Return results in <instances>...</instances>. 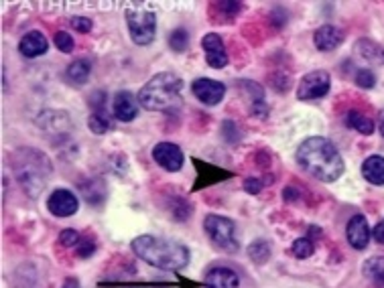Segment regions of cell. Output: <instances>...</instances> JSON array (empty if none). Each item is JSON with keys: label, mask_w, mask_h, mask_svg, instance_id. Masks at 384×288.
<instances>
[{"label": "cell", "mask_w": 384, "mask_h": 288, "mask_svg": "<svg viewBox=\"0 0 384 288\" xmlns=\"http://www.w3.org/2000/svg\"><path fill=\"white\" fill-rule=\"evenodd\" d=\"M354 79H356V84L364 89L374 88V84H376V75H374L370 69H358Z\"/></svg>", "instance_id": "cell-26"}, {"label": "cell", "mask_w": 384, "mask_h": 288, "mask_svg": "<svg viewBox=\"0 0 384 288\" xmlns=\"http://www.w3.org/2000/svg\"><path fill=\"white\" fill-rule=\"evenodd\" d=\"M348 124H350V128H354V130H358L364 136H370V134L374 132V122L368 118V116H364L362 112L358 110H350L348 112Z\"/></svg>", "instance_id": "cell-20"}, {"label": "cell", "mask_w": 384, "mask_h": 288, "mask_svg": "<svg viewBox=\"0 0 384 288\" xmlns=\"http://www.w3.org/2000/svg\"><path fill=\"white\" fill-rule=\"evenodd\" d=\"M88 128L94 134H106L112 130V120L104 110H96L88 118Z\"/></svg>", "instance_id": "cell-21"}, {"label": "cell", "mask_w": 384, "mask_h": 288, "mask_svg": "<svg viewBox=\"0 0 384 288\" xmlns=\"http://www.w3.org/2000/svg\"><path fill=\"white\" fill-rule=\"evenodd\" d=\"M112 112L116 120L120 122H133L138 114V104H136L135 96L131 91H118L114 96Z\"/></svg>", "instance_id": "cell-13"}, {"label": "cell", "mask_w": 384, "mask_h": 288, "mask_svg": "<svg viewBox=\"0 0 384 288\" xmlns=\"http://www.w3.org/2000/svg\"><path fill=\"white\" fill-rule=\"evenodd\" d=\"M291 252H293L295 258H299V260H305V258L313 256V252H316V245H313V242H311L309 238H299V240H295L293 242Z\"/></svg>", "instance_id": "cell-24"}, {"label": "cell", "mask_w": 384, "mask_h": 288, "mask_svg": "<svg viewBox=\"0 0 384 288\" xmlns=\"http://www.w3.org/2000/svg\"><path fill=\"white\" fill-rule=\"evenodd\" d=\"M381 132H383V136H384V112L381 114Z\"/></svg>", "instance_id": "cell-35"}, {"label": "cell", "mask_w": 384, "mask_h": 288, "mask_svg": "<svg viewBox=\"0 0 384 288\" xmlns=\"http://www.w3.org/2000/svg\"><path fill=\"white\" fill-rule=\"evenodd\" d=\"M94 250H96V244H94L91 238H80V242L75 245V252H77L80 258H90Z\"/></svg>", "instance_id": "cell-28"}, {"label": "cell", "mask_w": 384, "mask_h": 288, "mask_svg": "<svg viewBox=\"0 0 384 288\" xmlns=\"http://www.w3.org/2000/svg\"><path fill=\"white\" fill-rule=\"evenodd\" d=\"M362 175L372 185H384V156H368L362 162Z\"/></svg>", "instance_id": "cell-17"}, {"label": "cell", "mask_w": 384, "mask_h": 288, "mask_svg": "<svg viewBox=\"0 0 384 288\" xmlns=\"http://www.w3.org/2000/svg\"><path fill=\"white\" fill-rule=\"evenodd\" d=\"M249 256L254 264H265L271 258V244L267 240H256L249 245Z\"/></svg>", "instance_id": "cell-23"}, {"label": "cell", "mask_w": 384, "mask_h": 288, "mask_svg": "<svg viewBox=\"0 0 384 288\" xmlns=\"http://www.w3.org/2000/svg\"><path fill=\"white\" fill-rule=\"evenodd\" d=\"M364 272H366V276L372 280L374 287L384 288V258H374V260L366 262Z\"/></svg>", "instance_id": "cell-22"}, {"label": "cell", "mask_w": 384, "mask_h": 288, "mask_svg": "<svg viewBox=\"0 0 384 288\" xmlns=\"http://www.w3.org/2000/svg\"><path fill=\"white\" fill-rule=\"evenodd\" d=\"M64 288H80V282H77L75 278H68V280L64 282Z\"/></svg>", "instance_id": "cell-34"}, {"label": "cell", "mask_w": 384, "mask_h": 288, "mask_svg": "<svg viewBox=\"0 0 384 288\" xmlns=\"http://www.w3.org/2000/svg\"><path fill=\"white\" fill-rule=\"evenodd\" d=\"M131 248L142 262L161 270H181L189 264L191 258L189 250L183 244L155 236H138Z\"/></svg>", "instance_id": "cell-2"}, {"label": "cell", "mask_w": 384, "mask_h": 288, "mask_svg": "<svg viewBox=\"0 0 384 288\" xmlns=\"http://www.w3.org/2000/svg\"><path fill=\"white\" fill-rule=\"evenodd\" d=\"M153 158H155L157 165H161V167H163L165 171H169V173H177V171H181L183 160H185L181 149L177 144H173V142H158L157 146L153 149Z\"/></svg>", "instance_id": "cell-10"}, {"label": "cell", "mask_w": 384, "mask_h": 288, "mask_svg": "<svg viewBox=\"0 0 384 288\" xmlns=\"http://www.w3.org/2000/svg\"><path fill=\"white\" fill-rule=\"evenodd\" d=\"M374 240H376L378 244H384V220L374 227Z\"/></svg>", "instance_id": "cell-32"}, {"label": "cell", "mask_w": 384, "mask_h": 288, "mask_svg": "<svg viewBox=\"0 0 384 288\" xmlns=\"http://www.w3.org/2000/svg\"><path fill=\"white\" fill-rule=\"evenodd\" d=\"M330 86L332 82H330L327 71H311L301 79L297 96L299 100H319L330 91Z\"/></svg>", "instance_id": "cell-7"}, {"label": "cell", "mask_w": 384, "mask_h": 288, "mask_svg": "<svg viewBox=\"0 0 384 288\" xmlns=\"http://www.w3.org/2000/svg\"><path fill=\"white\" fill-rule=\"evenodd\" d=\"M183 82L175 73L163 71L153 75L138 91V104L151 112H173L181 106Z\"/></svg>", "instance_id": "cell-3"}, {"label": "cell", "mask_w": 384, "mask_h": 288, "mask_svg": "<svg viewBox=\"0 0 384 288\" xmlns=\"http://www.w3.org/2000/svg\"><path fill=\"white\" fill-rule=\"evenodd\" d=\"M59 242L61 245H77L80 242V234L75 232V229H64L61 234H59Z\"/></svg>", "instance_id": "cell-29"}, {"label": "cell", "mask_w": 384, "mask_h": 288, "mask_svg": "<svg viewBox=\"0 0 384 288\" xmlns=\"http://www.w3.org/2000/svg\"><path fill=\"white\" fill-rule=\"evenodd\" d=\"M313 41H316V47L319 51H334L344 43V31L334 24H323L316 31Z\"/></svg>", "instance_id": "cell-15"}, {"label": "cell", "mask_w": 384, "mask_h": 288, "mask_svg": "<svg viewBox=\"0 0 384 288\" xmlns=\"http://www.w3.org/2000/svg\"><path fill=\"white\" fill-rule=\"evenodd\" d=\"M283 197H285V201H293V199H297V197H299V193H297V189L289 187V189H285Z\"/></svg>", "instance_id": "cell-33"}, {"label": "cell", "mask_w": 384, "mask_h": 288, "mask_svg": "<svg viewBox=\"0 0 384 288\" xmlns=\"http://www.w3.org/2000/svg\"><path fill=\"white\" fill-rule=\"evenodd\" d=\"M356 51L362 59H366L374 66H384V49L378 43H374L370 39H360L356 45Z\"/></svg>", "instance_id": "cell-18"}, {"label": "cell", "mask_w": 384, "mask_h": 288, "mask_svg": "<svg viewBox=\"0 0 384 288\" xmlns=\"http://www.w3.org/2000/svg\"><path fill=\"white\" fill-rule=\"evenodd\" d=\"M244 191L250 193V195H256V193H260L263 191V181L258 177H249L244 181Z\"/></svg>", "instance_id": "cell-30"}, {"label": "cell", "mask_w": 384, "mask_h": 288, "mask_svg": "<svg viewBox=\"0 0 384 288\" xmlns=\"http://www.w3.org/2000/svg\"><path fill=\"white\" fill-rule=\"evenodd\" d=\"M297 165L311 177L323 183H334L344 175V158L327 138L311 136L297 149Z\"/></svg>", "instance_id": "cell-1"}, {"label": "cell", "mask_w": 384, "mask_h": 288, "mask_svg": "<svg viewBox=\"0 0 384 288\" xmlns=\"http://www.w3.org/2000/svg\"><path fill=\"white\" fill-rule=\"evenodd\" d=\"M348 242L352 248L356 250H364L368 242H370V227H368V222L364 215H354L350 222H348Z\"/></svg>", "instance_id": "cell-14"}, {"label": "cell", "mask_w": 384, "mask_h": 288, "mask_svg": "<svg viewBox=\"0 0 384 288\" xmlns=\"http://www.w3.org/2000/svg\"><path fill=\"white\" fill-rule=\"evenodd\" d=\"M71 26L77 29L80 33H90L91 31V21L86 17H73L71 19Z\"/></svg>", "instance_id": "cell-31"}, {"label": "cell", "mask_w": 384, "mask_h": 288, "mask_svg": "<svg viewBox=\"0 0 384 288\" xmlns=\"http://www.w3.org/2000/svg\"><path fill=\"white\" fill-rule=\"evenodd\" d=\"M202 47L205 51V61L207 66L214 67V69H222L228 66V53L224 41L220 35L216 33H207L204 39H202Z\"/></svg>", "instance_id": "cell-11"}, {"label": "cell", "mask_w": 384, "mask_h": 288, "mask_svg": "<svg viewBox=\"0 0 384 288\" xmlns=\"http://www.w3.org/2000/svg\"><path fill=\"white\" fill-rule=\"evenodd\" d=\"M204 282L205 288H240L238 274L226 266H216L209 272H205Z\"/></svg>", "instance_id": "cell-12"}, {"label": "cell", "mask_w": 384, "mask_h": 288, "mask_svg": "<svg viewBox=\"0 0 384 288\" xmlns=\"http://www.w3.org/2000/svg\"><path fill=\"white\" fill-rule=\"evenodd\" d=\"M47 209L55 215V218H69L73 213H77L80 209V201L75 197L73 191L69 189H57L49 195L47 199Z\"/></svg>", "instance_id": "cell-8"}, {"label": "cell", "mask_w": 384, "mask_h": 288, "mask_svg": "<svg viewBox=\"0 0 384 288\" xmlns=\"http://www.w3.org/2000/svg\"><path fill=\"white\" fill-rule=\"evenodd\" d=\"M15 171H17V179L23 185L24 191L31 197H37L39 191L45 187L49 173H51V167H49V160H47L45 155L29 149V151H21L17 155Z\"/></svg>", "instance_id": "cell-4"}, {"label": "cell", "mask_w": 384, "mask_h": 288, "mask_svg": "<svg viewBox=\"0 0 384 288\" xmlns=\"http://www.w3.org/2000/svg\"><path fill=\"white\" fill-rule=\"evenodd\" d=\"M90 71H91V61L88 59H75L71 66L68 67V77L71 84H75V86H84L86 82H88V77H90Z\"/></svg>", "instance_id": "cell-19"}, {"label": "cell", "mask_w": 384, "mask_h": 288, "mask_svg": "<svg viewBox=\"0 0 384 288\" xmlns=\"http://www.w3.org/2000/svg\"><path fill=\"white\" fill-rule=\"evenodd\" d=\"M126 24H128V33L131 39L136 45L145 47L151 45L157 37V15L149 8H140V6H128L124 10Z\"/></svg>", "instance_id": "cell-5"}, {"label": "cell", "mask_w": 384, "mask_h": 288, "mask_svg": "<svg viewBox=\"0 0 384 288\" xmlns=\"http://www.w3.org/2000/svg\"><path fill=\"white\" fill-rule=\"evenodd\" d=\"M169 45H171V49L173 51H185L187 49V45H189V33L185 31V29H175L171 35H169Z\"/></svg>", "instance_id": "cell-25"}, {"label": "cell", "mask_w": 384, "mask_h": 288, "mask_svg": "<svg viewBox=\"0 0 384 288\" xmlns=\"http://www.w3.org/2000/svg\"><path fill=\"white\" fill-rule=\"evenodd\" d=\"M204 229L209 242L220 252L236 254L240 250V242L236 238V223L224 215H207L204 220Z\"/></svg>", "instance_id": "cell-6"}, {"label": "cell", "mask_w": 384, "mask_h": 288, "mask_svg": "<svg viewBox=\"0 0 384 288\" xmlns=\"http://www.w3.org/2000/svg\"><path fill=\"white\" fill-rule=\"evenodd\" d=\"M47 39L43 33H39V31H31V33H27L23 35V39H21V43H19V51H21V55L27 57V59H35V57H39V55H43L47 51Z\"/></svg>", "instance_id": "cell-16"}, {"label": "cell", "mask_w": 384, "mask_h": 288, "mask_svg": "<svg viewBox=\"0 0 384 288\" xmlns=\"http://www.w3.org/2000/svg\"><path fill=\"white\" fill-rule=\"evenodd\" d=\"M191 91L193 96L205 104V106H216L224 100L226 96V86L222 82H216V79H207V77H202V79H195L191 84Z\"/></svg>", "instance_id": "cell-9"}, {"label": "cell", "mask_w": 384, "mask_h": 288, "mask_svg": "<svg viewBox=\"0 0 384 288\" xmlns=\"http://www.w3.org/2000/svg\"><path fill=\"white\" fill-rule=\"evenodd\" d=\"M53 41H55V47H57L59 51H64V53H71V51H73V39H71V35H68L66 31L55 33Z\"/></svg>", "instance_id": "cell-27"}]
</instances>
